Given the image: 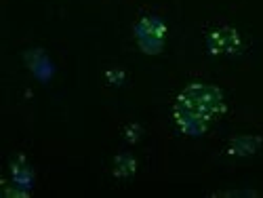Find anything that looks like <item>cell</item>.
Wrapping results in <instances>:
<instances>
[{"label": "cell", "mask_w": 263, "mask_h": 198, "mask_svg": "<svg viewBox=\"0 0 263 198\" xmlns=\"http://www.w3.org/2000/svg\"><path fill=\"white\" fill-rule=\"evenodd\" d=\"M223 91L209 82H190L173 103V120L183 135L200 137L226 114Z\"/></svg>", "instance_id": "obj_1"}, {"label": "cell", "mask_w": 263, "mask_h": 198, "mask_svg": "<svg viewBox=\"0 0 263 198\" xmlns=\"http://www.w3.org/2000/svg\"><path fill=\"white\" fill-rule=\"evenodd\" d=\"M166 34H168V26L158 15H143L133 26L135 42L139 51L145 55H160L166 42Z\"/></svg>", "instance_id": "obj_2"}, {"label": "cell", "mask_w": 263, "mask_h": 198, "mask_svg": "<svg viewBox=\"0 0 263 198\" xmlns=\"http://www.w3.org/2000/svg\"><path fill=\"white\" fill-rule=\"evenodd\" d=\"M206 51L213 57H230L242 51V36L232 26H217L206 34Z\"/></svg>", "instance_id": "obj_3"}, {"label": "cell", "mask_w": 263, "mask_h": 198, "mask_svg": "<svg viewBox=\"0 0 263 198\" xmlns=\"http://www.w3.org/2000/svg\"><path fill=\"white\" fill-rule=\"evenodd\" d=\"M261 146H263V137L259 135H240L228 143L226 154L228 156H251V154L259 152Z\"/></svg>", "instance_id": "obj_4"}, {"label": "cell", "mask_w": 263, "mask_h": 198, "mask_svg": "<svg viewBox=\"0 0 263 198\" xmlns=\"http://www.w3.org/2000/svg\"><path fill=\"white\" fill-rule=\"evenodd\" d=\"M137 171V160L135 156H130V154H118L114 158V169L112 173L116 177H130V175H135Z\"/></svg>", "instance_id": "obj_5"}, {"label": "cell", "mask_w": 263, "mask_h": 198, "mask_svg": "<svg viewBox=\"0 0 263 198\" xmlns=\"http://www.w3.org/2000/svg\"><path fill=\"white\" fill-rule=\"evenodd\" d=\"M215 196H259L253 190H234V192H215Z\"/></svg>", "instance_id": "obj_6"}]
</instances>
